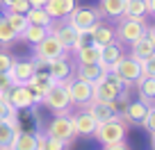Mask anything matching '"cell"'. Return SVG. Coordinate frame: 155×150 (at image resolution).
<instances>
[{
    "label": "cell",
    "mask_w": 155,
    "mask_h": 150,
    "mask_svg": "<svg viewBox=\"0 0 155 150\" xmlns=\"http://www.w3.org/2000/svg\"><path fill=\"white\" fill-rule=\"evenodd\" d=\"M130 55L135 59H139V62H146V59L148 57H153L155 55V41L150 39L148 34H146V37H141V39H137L135 43H130Z\"/></svg>",
    "instance_id": "44dd1931"
},
{
    "label": "cell",
    "mask_w": 155,
    "mask_h": 150,
    "mask_svg": "<svg viewBox=\"0 0 155 150\" xmlns=\"http://www.w3.org/2000/svg\"><path fill=\"white\" fill-rule=\"evenodd\" d=\"M123 16L146 18V16H148V0H126V11H123Z\"/></svg>",
    "instance_id": "f1b7e54d"
},
{
    "label": "cell",
    "mask_w": 155,
    "mask_h": 150,
    "mask_svg": "<svg viewBox=\"0 0 155 150\" xmlns=\"http://www.w3.org/2000/svg\"><path fill=\"white\" fill-rule=\"evenodd\" d=\"M150 148L155 150V132H150Z\"/></svg>",
    "instance_id": "7bdbcfd3"
},
{
    "label": "cell",
    "mask_w": 155,
    "mask_h": 150,
    "mask_svg": "<svg viewBox=\"0 0 155 150\" xmlns=\"http://www.w3.org/2000/svg\"><path fill=\"white\" fill-rule=\"evenodd\" d=\"M107 75V68L103 66L101 62H91V64H78L75 68V78L84 80V82L89 84H96L101 78H105Z\"/></svg>",
    "instance_id": "4fadbf2b"
},
{
    "label": "cell",
    "mask_w": 155,
    "mask_h": 150,
    "mask_svg": "<svg viewBox=\"0 0 155 150\" xmlns=\"http://www.w3.org/2000/svg\"><path fill=\"white\" fill-rule=\"evenodd\" d=\"M110 71H114L116 75H119V78L128 84V87H130V84H135L137 80L144 75L141 62H139V59H135L132 55H121V57H119V62H116Z\"/></svg>",
    "instance_id": "5b68a950"
},
{
    "label": "cell",
    "mask_w": 155,
    "mask_h": 150,
    "mask_svg": "<svg viewBox=\"0 0 155 150\" xmlns=\"http://www.w3.org/2000/svg\"><path fill=\"white\" fill-rule=\"evenodd\" d=\"M126 96V89H121L119 84H114L110 78H101L96 84H94V98H98V100H105V102H114L116 98Z\"/></svg>",
    "instance_id": "30bf717a"
},
{
    "label": "cell",
    "mask_w": 155,
    "mask_h": 150,
    "mask_svg": "<svg viewBox=\"0 0 155 150\" xmlns=\"http://www.w3.org/2000/svg\"><path fill=\"white\" fill-rule=\"evenodd\" d=\"M141 127L148 132H155V105L148 107V114H146V118L141 121Z\"/></svg>",
    "instance_id": "8d00e7d4"
},
{
    "label": "cell",
    "mask_w": 155,
    "mask_h": 150,
    "mask_svg": "<svg viewBox=\"0 0 155 150\" xmlns=\"http://www.w3.org/2000/svg\"><path fill=\"white\" fill-rule=\"evenodd\" d=\"M148 107L150 105H146L144 100H132V102H128V107H126L121 118L126 123H130V125H141V121H144L146 114H148Z\"/></svg>",
    "instance_id": "d6986e66"
},
{
    "label": "cell",
    "mask_w": 155,
    "mask_h": 150,
    "mask_svg": "<svg viewBox=\"0 0 155 150\" xmlns=\"http://www.w3.org/2000/svg\"><path fill=\"white\" fill-rule=\"evenodd\" d=\"M9 2H12V0H0V5H2V7H7Z\"/></svg>",
    "instance_id": "ee69618b"
},
{
    "label": "cell",
    "mask_w": 155,
    "mask_h": 150,
    "mask_svg": "<svg viewBox=\"0 0 155 150\" xmlns=\"http://www.w3.org/2000/svg\"><path fill=\"white\" fill-rule=\"evenodd\" d=\"M87 37L91 39V43H98V46H105V43H112V41H116L114 30H112L110 25H105V23H98V21L87 30Z\"/></svg>",
    "instance_id": "ffe728a7"
},
{
    "label": "cell",
    "mask_w": 155,
    "mask_h": 150,
    "mask_svg": "<svg viewBox=\"0 0 155 150\" xmlns=\"http://www.w3.org/2000/svg\"><path fill=\"white\" fill-rule=\"evenodd\" d=\"M148 34V25H146V18H132V16H121L119 23L114 27V37L116 41L121 43H135L137 39L146 37Z\"/></svg>",
    "instance_id": "6da1fadb"
},
{
    "label": "cell",
    "mask_w": 155,
    "mask_h": 150,
    "mask_svg": "<svg viewBox=\"0 0 155 150\" xmlns=\"http://www.w3.org/2000/svg\"><path fill=\"white\" fill-rule=\"evenodd\" d=\"M55 84V80L50 78V73H34L32 80H28V89L34 93V98H37V102L44 100V96L50 91V87Z\"/></svg>",
    "instance_id": "5bb4252c"
},
{
    "label": "cell",
    "mask_w": 155,
    "mask_h": 150,
    "mask_svg": "<svg viewBox=\"0 0 155 150\" xmlns=\"http://www.w3.org/2000/svg\"><path fill=\"white\" fill-rule=\"evenodd\" d=\"M37 145H39V134L18 130L9 148H12V150H37Z\"/></svg>",
    "instance_id": "7402d4cb"
},
{
    "label": "cell",
    "mask_w": 155,
    "mask_h": 150,
    "mask_svg": "<svg viewBox=\"0 0 155 150\" xmlns=\"http://www.w3.org/2000/svg\"><path fill=\"white\" fill-rule=\"evenodd\" d=\"M96 21H98V14L94 9H89V7H75V9L71 11V16H68V23L75 25L78 30H82L84 34H87V30L91 27Z\"/></svg>",
    "instance_id": "7c38bea8"
},
{
    "label": "cell",
    "mask_w": 155,
    "mask_h": 150,
    "mask_svg": "<svg viewBox=\"0 0 155 150\" xmlns=\"http://www.w3.org/2000/svg\"><path fill=\"white\" fill-rule=\"evenodd\" d=\"M48 32H50V27H41V25H28V27H25V32L21 34L18 39H23L25 43H30V46H37Z\"/></svg>",
    "instance_id": "83f0119b"
},
{
    "label": "cell",
    "mask_w": 155,
    "mask_h": 150,
    "mask_svg": "<svg viewBox=\"0 0 155 150\" xmlns=\"http://www.w3.org/2000/svg\"><path fill=\"white\" fill-rule=\"evenodd\" d=\"M148 37L155 41V25H148Z\"/></svg>",
    "instance_id": "b9f144b4"
},
{
    "label": "cell",
    "mask_w": 155,
    "mask_h": 150,
    "mask_svg": "<svg viewBox=\"0 0 155 150\" xmlns=\"http://www.w3.org/2000/svg\"><path fill=\"white\" fill-rule=\"evenodd\" d=\"M66 145L68 143H64V141H59V139H55V136H50V134H39V145H37V150H66Z\"/></svg>",
    "instance_id": "1f68e13d"
},
{
    "label": "cell",
    "mask_w": 155,
    "mask_h": 150,
    "mask_svg": "<svg viewBox=\"0 0 155 150\" xmlns=\"http://www.w3.org/2000/svg\"><path fill=\"white\" fill-rule=\"evenodd\" d=\"M103 150H130V145H128L126 141H121V143H110V145H103Z\"/></svg>",
    "instance_id": "f35d334b"
},
{
    "label": "cell",
    "mask_w": 155,
    "mask_h": 150,
    "mask_svg": "<svg viewBox=\"0 0 155 150\" xmlns=\"http://www.w3.org/2000/svg\"><path fill=\"white\" fill-rule=\"evenodd\" d=\"M71 118H73V127H75V134H78V136H94L98 121L89 114L87 109L78 111L75 116H71Z\"/></svg>",
    "instance_id": "9a60e30c"
},
{
    "label": "cell",
    "mask_w": 155,
    "mask_h": 150,
    "mask_svg": "<svg viewBox=\"0 0 155 150\" xmlns=\"http://www.w3.org/2000/svg\"><path fill=\"white\" fill-rule=\"evenodd\" d=\"M75 59L78 64H91V62H101V46L98 43H84L75 50Z\"/></svg>",
    "instance_id": "484cf974"
},
{
    "label": "cell",
    "mask_w": 155,
    "mask_h": 150,
    "mask_svg": "<svg viewBox=\"0 0 155 150\" xmlns=\"http://www.w3.org/2000/svg\"><path fill=\"white\" fill-rule=\"evenodd\" d=\"M7 100H9V105L14 107L16 111L32 109V107L37 105V98H34V93L28 89V84H14V87L9 89V93H7Z\"/></svg>",
    "instance_id": "9c48e42d"
},
{
    "label": "cell",
    "mask_w": 155,
    "mask_h": 150,
    "mask_svg": "<svg viewBox=\"0 0 155 150\" xmlns=\"http://www.w3.org/2000/svg\"><path fill=\"white\" fill-rule=\"evenodd\" d=\"M5 18H7V23L14 27V32L18 34V37L25 32V27L30 25L28 18H25V14H12V11H5Z\"/></svg>",
    "instance_id": "d6a6232c"
},
{
    "label": "cell",
    "mask_w": 155,
    "mask_h": 150,
    "mask_svg": "<svg viewBox=\"0 0 155 150\" xmlns=\"http://www.w3.org/2000/svg\"><path fill=\"white\" fill-rule=\"evenodd\" d=\"M75 7H78L75 0H48V2H46V11L50 14V18H53V21L68 18Z\"/></svg>",
    "instance_id": "2e32d148"
},
{
    "label": "cell",
    "mask_w": 155,
    "mask_h": 150,
    "mask_svg": "<svg viewBox=\"0 0 155 150\" xmlns=\"http://www.w3.org/2000/svg\"><path fill=\"white\" fill-rule=\"evenodd\" d=\"M148 14L155 16V0H148Z\"/></svg>",
    "instance_id": "60d3db41"
},
{
    "label": "cell",
    "mask_w": 155,
    "mask_h": 150,
    "mask_svg": "<svg viewBox=\"0 0 155 150\" xmlns=\"http://www.w3.org/2000/svg\"><path fill=\"white\" fill-rule=\"evenodd\" d=\"M84 109L91 114L94 118H96L98 123L103 121H110V118L116 116V109H114V102H105V100H98V98H94L91 102H89Z\"/></svg>",
    "instance_id": "e0dca14e"
},
{
    "label": "cell",
    "mask_w": 155,
    "mask_h": 150,
    "mask_svg": "<svg viewBox=\"0 0 155 150\" xmlns=\"http://www.w3.org/2000/svg\"><path fill=\"white\" fill-rule=\"evenodd\" d=\"M37 73L34 68V59H14V66L9 71V78L14 84H28V80H32V75Z\"/></svg>",
    "instance_id": "8fae6325"
},
{
    "label": "cell",
    "mask_w": 155,
    "mask_h": 150,
    "mask_svg": "<svg viewBox=\"0 0 155 150\" xmlns=\"http://www.w3.org/2000/svg\"><path fill=\"white\" fill-rule=\"evenodd\" d=\"M46 134L55 136V139L64 141V143H71L78 136L75 127H73V118L68 116V114H55V118L48 123V127H46Z\"/></svg>",
    "instance_id": "8992f818"
},
{
    "label": "cell",
    "mask_w": 155,
    "mask_h": 150,
    "mask_svg": "<svg viewBox=\"0 0 155 150\" xmlns=\"http://www.w3.org/2000/svg\"><path fill=\"white\" fill-rule=\"evenodd\" d=\"M0 150H12V148H0Z\"/></svg>",
    "instance_id": "f6af8a7d"
},
{
    "label": "cell",
    "mask_w": 155,
    "mask_h": 150,
    "mask_svg": "<svg viewBox=\"0 0 155 150\" xmlns=\"http://www.w3.org/2000/svg\"><path fill=\"white\" fill-rule=\"evenodd\" d=\"M141 68H144V75L155 78V55H153V57H148L146 62H141Z\"/></svg>",
    "instance_id": "74e56055"
},
{
    "label": "cell",
    "mask_w": 155,
    "mask_h": 150,
    "mask_svg": "<svg viewBox=\"0 0 155 150\" xmlns=\"http://www.w3.org/2000/svg\"><path fill=\"white\" fill-rule=\"evenodd\" d=\"M137 93H139V100H144L146 105H153L155 102V78L141 75L137 80Z\"/></svg>",
    "instance_id": "cb8c5ba5"
},
{
    "label": "cell",
    "mask_w": 155,
    "mask_h": 150,
    "mask_svg": "<svg viewBox=\"0 0 155 150\" xmlns=\"http://www.w3.org/2000/svg\"><path fill=\"white\" fill-rule=\"evenodd\" d=\"M48 0H30V7H46Z\"/></svg>",
    "instance_id": "ab89813d"
},
{
    "label": "cell",
    "mask_w": 155,
    "mask_h": 150,
    "mask_svg": "<svg viewBox=\"0 0 155 150\" xmlns=\"http://www.w3.org/2000/svg\"><path fill=\"white\" fill-rule=\"evenodd\" d=\"M126 134H128V123L123 121L121 116H114V118H110V121L98 123L96 132H94V136H96L103 145L121 143V141H126Z\"/></svg>",
    "instance_id": "7a4b0ae2"
},
{
    "label": "cell",
    "mask_w": 155,
    "mask_h": 150,
    "mask_svg": "<svg viewBox=\"0 0 155 150\" xmlns=\"http://www.w3.org/2000/svg\"><path fill=\"white\" fill-rule=\"evenodd\" d=\"M121 55H123V53H121V43H116V41L101 46V64L107 68V71H110V68L119 62V57H121Z\"/></svg>",
    "instance_id": "d4e9b609"
},
{
    "label": "cell",
    "mask_w": 155,
    "mask_h": 150,
    "mask_svg": "<svg viewBox=\"0 0 155 150\" xmlns=\"http://www.w3.org/2000/svg\"><path fill=\"white\" fill-rule=\"evenodd\" d=\"M41 102H44L50 111H55V114H68V109H71L73 105H71V96H68L66 80H55V84L50 87V91L44 96Z\"/></svg>",
    "instance_id": "3957f363"
},
{
    "label": "cell",
    "mask_w": 155,
    "mask_h": 150,
    "mask_svg": "<svg viewBox=\"0 0 155 150\" xmlns=\"http://www.w3.org/2000/svg\"><path fill=\"white\" fill-rule=\"evenodd\" d=\"M68 84V96H71V105L73 107H87L94 100V84L84 82V80L75 78V80H66Z\"/></svg>",
    "instance_id": "52a82bcc"
},
{
    "label": "cell",
    "mask_w": 155,
    "mask_h": 150,
    "mask_svg": "<svg viewBox=\"0 0 155 150\" xmlns=\"http://www.w3.org/2000/svg\"><path fill=\"white\" fill-rule=\"evenodd\" d=\"M34 55H37L39 59H46V62H50V59H55V57H62V55H66V48L62 46V41H59L53 32H48L44 39H41L37 46H34Z\"/></svg>",
    "instance_id": "ba28073f"
},
{
    "label": "cell",
    "mask_w": 155,
    "mask_h": 150,
    "mask_svg": "<svg viewBox=\"0 0 155 150\" xmlns=\"http://www.w3.org/2000/svg\"><path fill=\"white\" fill-rule=\"evenodd\" d=\"M18 130H21L18 118H14V121H9V118H0V148H9Z\"/></svg>",
    "instance_id": "603a6c76"
},
{
    "label": "cell",
    "mask_w": 155,
    "mask_h": 150,
    "mask_svg": "<svg viewBox=\"0 0 155 150\" xmlns=\"http://www.w3.org/2000/svg\"><path fill=\"white\" fill-rule=\"evenodd\" d=\"M5 11H12V14H28L30 11V0H12L9 5L5 7Z\"/></svg>",
    "instance_id": "e575fe53"
},
{
    "label": "cell",
    "mask_w": 155,
    "mask_h": 150,
    "mask_svg": "<svg viewBox=\"0 0 155 150\" xmlns=\"http://www.w3.org/2000/svg\"><path fill=\"white\" fill-rule=\"evenodd\" d=\"M16 41H18V34L14 32V27L7 23L5 14H2V16H0V46L7 48V46H14Z\"/></svg>",
    "instance_id": "4dcf8cb0"
},
{
    "label": "cell",
    "mask_w": 155,
    "mask_h": 150,
    "mask_svg": "<svg viewBox=\"0 0 155 150\" xmlns=\"http://www.w3.org/2000/svg\"><path fill=\"white\" fill-rule=\"evenodd\" d=\"M16 114H18V111L9 105V100H7L5 96H0V118H9V121H14V118H18Z\"/></svg>",
    "instance_id": "836d02e7"
},
{
    "label": "cell",
    "mask_w": 155,
    "mask_h": 150,
    "mask_svg": "<svg viewBox=\"0 0 155 150\" xmlns=\"http://www.w3.org/2000/svg\"><path fill=\"white\" fill-rule=\"evenodd\" d=\"M101 11L105 16H112V18H121L123 11H126V0H101Z\"/></svg>",
    "instance_id": "f546056e"
},
{
    "label": "cell",
    "mask_w": 155,
    "mask_h": 150,
    "mask_svg": "<svg viewBox=\"0 0 155 150\" xmlns=\"http://www.w3.org/2000/svg\"><path fill=\"white\" fill-rule=\"evenodd\" d=\"M50 32L55 34V37H57L59 41H62V46L66 50H73V53H75L78 48H80V46H84L87 43V34L82 32V30H78L75 25H71V23H53V27H50Z\"/></svg>",
    "instance_id": "277c9868"
},
{
    "label": "cell",
    "mask_w": 155,
    "mask_h": 150,
    "mask_svg": "<svg viewBox=\"0 0 155 150\" xmlns=\"http://www.w3.org/2000/svg\"><path fill=\"white\" fill-rule=\"evenodd\" d=\"M12 66H14V57L0 50V75H7L12 71Z\"/></svg>",
    "instance_id": "d590c367"
},
{
    "label": "cell",
    "mask_w": 155,
    "mask_h": 150,
    "mask_svg": "<svg viewBox=\"0 0 155 150\" xmlns=\"http://www.w3.org/2000/svg\"><path fill=\"white\" fill-rule=\"evenodd\" d=\"M73 64L68 62L66 55H62V57H55L48 62V73H50V78L53 80H68L73 75Z\"/></svg>",
    "instance_id": "ac0fdd59"
},
{
    "label": "cell",
    "mask_w": 155,
    "mask_h": 150,
    "mask_svg": "<svg viewBox=\"0 0 155 150\" xmlns=\"http://www.w3.org/2000/svg\"><path fill=\"white\" fill-rule=\"evenodd\" d=\"M25 18H28L30 25H41V27H53V23H55L50 18V14L46 11V7H30Z\"/></svg>",
    "instance_id": "4316f807"
}]
</instances>
